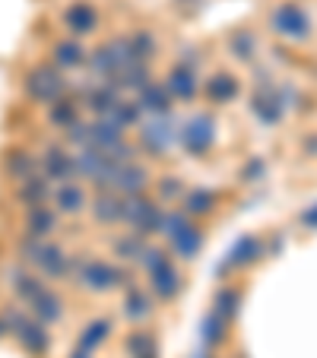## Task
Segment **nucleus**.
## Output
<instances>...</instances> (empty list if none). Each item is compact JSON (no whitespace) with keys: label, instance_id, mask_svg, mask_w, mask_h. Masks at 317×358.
Wrapping results in <instances>:
<instances>
[{"label":"nucleus","instance_id":"32","mask_svg":"<svg viewBox=\"0 0 317 358\" xmlns=\"http://www.w3.org/2000/svg\"><path fill=\"white\" fill-rule=\"evenodd\" d=\"M127 51L134 64H149L159 55V38L149 29H134V32H127Z\"/></svg>","mask_w":317,"mask_h":358},{"label":"nucleus","instance_id":"30","mask_svg":"<svg viewBox=\"0 0 317 358\" xmlns=\"http://www.w3.org/2000/svg\"><path fill=\"white\" fill-rule=\"evenodd\" d=\"M10 285H13V295L20 298L22 304H26V301H32V298L38 295L41 289H45L48 279L41 276V273H35V270L16 266V270H10Z\"/></svg>","mask_w":317,"mask_h":358},{"label":"nucleus","instance_id":"4","mask_svg":"<svg viewBox=\"0 0 317 358\" xmlns=\"http://www.w3.org/2000/svg\"><path fill=\"white\" fill-rule=\"evenodd\" d=\"M178 146L194 159H203L216 146V117L209 111H194L178 124Z\"/></svg>","mask_w":317,"mask_h":358},{"label":"nucleus","instance_id":"3","mask_svg":"<svg viewBox=\"0 0 317 358\" xmlns=\"http://www.w3.org/2000/svg\"><path fill=\"white\" fill-rule=\"evenodd\" d=\"M267 26H270L273 35L292 41V45L308 41L311 35H314V20H311V13L298 0H283V3H276V7L270 10V16H267Z\"/></svg>","mask_w":317,"mask_h":358},{"label":"nucleus","instance_id":"45","mask_svg":"<svg viewBox=\"0 0 317 358\" xmlns=\"http://www.w3.org/2000/svg\"><path fill=\"white\" fill-rule=\"evenodd\" d=\"M7 336V324H3V317H0V339Z\"/></svg>","mask_w":317,"mask_h":358},{"label":"nucleus","instance_id":"35","mask_svg":"<svg viewBox=\"0 0 317 358\" xmlns=\"http://www.w3.org/2000/svg\"><path fill=\"white\" fill-rule=\"evenodd\" d=\"M257 51H260V41H257V35L251 32V29H235V32H229V55L235 57V61L251 64L257 57Z\"/></svg>","mask_w":317,"mask_h":358},{"label":"nucleus","instance_id":"37","mask_svg":"<svg viewBox=\"0 0 317 358\" xmlns=\"http://www.w3.org/2000/svg\"><path fill=\"white\" fill-rule=\"evenodd\" d=\"M229 327L232 324H225L216 311H209L206 317L200 320V343H203V349H216V345H223L225 336H229Z\"/></svg>","mask_w":317,"mask_h":358},{"label":"nucleus","instance_id":"12","mask_svg":"<svg viewBox=\"0 0 317 358\" xmlns=\"http://www.w3.org/2000/svg\"><path fill=\"white\" fill-rule=\"evenodd\" d=\"M124 99V92L111 80H92L80 86V105L86 111H92L95 117H108L111 108Z\"/></svg>","mask_w":317,"mask_h":358},{"label":"nucleus","instance_id":"21","mask_svg":"<svg viewBox=\"0 0 317 358\" xmlns=\"http://www.w3.org/2000/svg\"><path fill=\"white\" fill-rule=\"evenodd\" d=\"M165 244H169V250L178 260H197L200 257V250H203V244H206V235H203V229L190 219V222L184 225L178 235H171Z\"/></svg>","mask_w":317,"mask_h":358},{"label":"nucleus","instance_id":"24","mask_svg":"<svg viewBox=\"0 0 317 358\" xmlns=\"http://www.w3.org/2000/svg\"><path fill=\"white\" fill-rule=\"evenodd\" d=\"M86 57H89V48L83 45L80 38H61L51 48V64H55L57 70H64V73L86 67Z\"/></svg>","mask_w":317,"mask_h":358},{"label":"nucleus","instance_id":"14","mask_svg":"<svg viewBox=\"0 0 317 358\" xmlns=\"http://www.w3.org/2000/svg\"><path fill=\"white\" fill-rule=\"evenodd\" d=\"M61 22L70 32V38H86V35H92L99 29V10L89 0H73V3L64 7Z\"/></svg>","mask_w":317,"mask_h":358},{"label":"nucleus","instance_id":"34","mask_svg":"<svg viewBox=\"0 0 317 358\" xmlns=\"http://www.w3.org/2000/svg\"><path fill=\"white\" fill-rule=\"evenodd\" d=\"M146 244H149V238L136 235V231H124V235L111 238V250H115L118 264H136Z\"/></svg>","mask_w":317,"mask_h":358},{"label":"nucleus","instance_id":"22","mask_svg":"<svg viewBox=\"0 0 317 358\" xmlns=\"http://www.w3.org/2000/svg\"><path fill=\"white\" fill-rule=\"evenodd\" d=\"M238 92H241V83H238V76H232L229 70H219V73H213L203 83V95H206V101L216 105V108L232 105V101L238 99Z\"/></svg>","mask_w":317,"mask_h":358},{"label":"nucleus","instance_id":"31","mask_svg":"<svg viewBox=\"0 0 317 358\" xmlns=\"http://www.w3.org/2000/svg\"><path fill=\"white\" fill-rule=\"evenodd\" d=\"M57 222H61V213L51 210V206H35V210H26V235L32 238H48L57 231Z\"/></svg>","mask_w":317,"mask_h":358},{"label":"nucleus","instance_id":"42","mask_svg":"<svg viewBox=\"0 0 317 358\" xmlns=\"http://www.w3.org/2000/svg\"><path fill=\"white\" fill-rule=\"evenodd\" d=\"M298 222H302V229L317 231V203H311V206H304V210L298 213Z\"/></svg>","mask_w":317,"mask_h":358},{"label":"nucleus","instance_id":"19","mask_svg":"<svg viewBox=\"0 0 317 358\" xmlns=\"http://www.w3.org/2000/svg\"><path fill=\"white\" fill-rule=\"evenodd\" d=\"M89 200L92 196L86 194L80 181H67V184H57L55 194H51V203H55V210L61 216H80V213L89 210Z\"/></svg>","mask_w":317,"mask_h":358},{"label":"nucleus","instance_id":"25","mask_svg":"<svg viewBox=\"0 0 317 358\" xmlns=\"http://www.w3.org/2000/svg\"><path fill=\"white\" fill-rule=\"evenodd\" d=\"M51 194H55V187H51V181H48L41 171L16 184V203H20L22 210H35V206H45V203L51 200Z\"/></svg>","mask_w":317,"mask_h":358},{"label":"nucleus","instance_id":"9","mask_svg":"<svg viewBox=\"0 0 317 358\" xmlns=\"http://www.w3.org/2000/svg\"><path fill=\"white\" fill-rule=\"evenodd\" d=\"M26 95L35 101V105H51L61 95H67V76L64 70H57L55 64H41V67H32L26 73Z\"/></svg>","mask_w":317,"mask_h":358},{"label":"nucleus","instance_id":"27","mask_svg":"<svg viewBox=\"0 0 317 358\" xmlns=\"http://www.w3.org/2000/svg\"><path fill=\"white\" fill-rule=\"evenodd\" d=\"M111 333H115V320L111 317H95L89 320L86 327H83L80 339H76V349L89 352V355H95V352L101 349V345L111 339Z\"/></svg>","mask_w":317,"mask_h":358},{"label":"nucleus","instance_id":"33","mask_svg":"<svg viewBox=\"0 0 317 358\" xmlns=\"http://www.w3.org/2000/svg\"><path fill=\"white\" fill-rule=\"evenodd\" d=\"M124 352H127L130 358H159L162 355L159 339H155L146 327H136V330L127 333V339H124Z\"/></svg>","mask_w":317,"mask_h":358},{"label":"nucleus","instance_id":"5","mask_svg":"<svg viewBox=\"0 0 317 358\" xmlns=\"http://www.w3.org/2000/svg\"><path fill=\"white\" fill-rule=\"evenodd\" d=\"M0 317H3V324H7V333H13L16 343H20L26 352H32V355H45V352L51 349L48 324H41L38 317L26 314L22 308H7Z\"/></svg>","mask_w":317,"mask_h":358},{"label":"nucleus","instance_id":"7","mask_svg":"<svg viewBox=\"0 0 317 358\" xmlns=\"http://www.w3.org/2000/svg\"><path fill=\"white\" fill-rule=\"evenodd\" d=\"M254 83L257 86L248 99V111L254 115V121L260 127H279L286 121V115H289V108L283 105V95H279V83H273L270 76L263 80V73Z\"/></svg>","mask_w":317,"mask_h":358},{"label":"nucleus","instance_id":"17","mask_svg":"<svg viewBox=\"0 0 317 358\" xmlns=\"http://www.w3.org/2000/svg\"><path fill=\"white\" fill-rule=\"evenodd\" d=\"M263 254H267V248H263V241L257 235H241L235 244L229 248V254H225L223 266H219V273H229V270H244V266L257 264V260H263Z\"/></svg>","mask_w":317,"mask_h":358},{"label":"nucleus","instance_id":"29","mask_svg":"<svg viewBox=\"0 0 317 358\" xmlns=\"http://www.w3.org/2000/svg\"><path fill=\"white\" fill-rule=\"evenodd\" d=\"M3 171H7V178L13 184H20V181H26V178L38 175V159H35L29 149L13 146L7 152V159H3Z\"/></svg>","mask_w":317,"mask_h":358},{"label":"nucleus","instance_id":"38","mask_svg":"<svg viewBox=\"0 0 317 358\" xmlns=\"http://www.w3.org/2000/svg\"><path fill=\"white\" fill-rule=\"evenodd\" d=\"M108 117H111L115 124H121L124 130H134V127H140L143 117H146V115H143V108L136 105V99H127V95H124V99L118 101L115 108H111V115H108Z\"/></svg>","mask_w":317,"mask_h":358},{"label":"nucleus","instance_id":"28","mask_svg":"<svg viewBox=\"0 0 317 358\" xmlns=\"http://www.w3.org/2000/svg\"><path fill=\"white\" fill-rule=\"evenodd\" d=\"M26 304H29V314H32V317H38L41 324H48V327L57 324V320L64 317V301H61V295H57V292H51L48 285L32 298V301H26Z\"/></svg>","mask_w":317,"mask_h":358},{"label":"nucleus","instance_id":"20","mask_svg":"<svg viewBox=\"0 0 317 358\" xmlns=\"http://www.w3.org/2000/svg\"><path fill=\"white\" fill-rule=\"evenodd\" d=\"M149 187V169L140 162H127L118 165L115 178H111V190L121 196H134V194H146Z\"/></svg>","mask_w":317,"mask_h":358},{"label":"nucleus","instance_id":"43","mask_svg":"<svg viewBox=\"0 0 317 358\" xmlns=\"http://www.w3.org/2000/svg\"><path fill=\"white\" fill-rule=\"evenodd\" d=\"M302 149H304V156H317V134H311L308 140L302 143Z\"/></svg>","mask_w":317,"mask_h":358},{"label":"nucleus","instance_id":"2","mask_svg":"<svg viewBox=\"0 0 317 358\" xmlns=\"http://www.w3.org/2000/svg\"><path fill=\"white\" fill-rule=\"evenodd\" d=\"M73 279L83 285L86 292H115V289H127V285H134V276H130V270L124 264H111V260H101V257H80V264H76V273Z\"/></svg>","mask_w":317,"mask_h":358},{"label":"nucleus","instance_id":"11","mask_svg":"<svg viewBox=\"0 0 317 358\" xmlns=\"http://www.w3.org/2000/svg\"><path fill=\"white\" fill-rule=\"evenodd\" d=\"M38 171L51 184L80 181V175H76V152H70V149L61 146V143L45 146V152H41V159H38Z\"/></svg>","mask_w":317,"mask_h":358},{"label":"nucleus","instance_id":"40","mask_svg":"<svg viewBox=\"0 0 317 358\" xmlns=\"http://www.w3.org/2000/svg\"><path fill=\"white\" fill-rule=\"evenodd\" d=\"M169 257H171L169 248H159V244H146V248H143V254H140V260H136V266H140V273H146V276H149L155 266H162Z\"/></svg>","mask_w":317,"mask_h":358},{"label":"nucleus","instance_id":"1","mask_svg":"<svg viewBox=\"0 0 317 358\" xmlns=\"http://www.w3.org/2000/svg\"><path fill=\"white\" fill-rule=\"evenodd\" d=\"M20 257L26 266L41 273L45 279H73L80 257H70L61 244H51L48 238H32L26 235L20 241Z\"/></svg>","mask_w":317,"mask_h":358},{"label":"nucleus","instance_id":"10","mask_svg":"<svg viewBox=\"0 0 317 358\" xmlns=\"http://www.w3.org/2000/svg\"><path fill=\"white\" fill-rule=\"evenodd\" d=\"M162 203L149 194H134L127 196V216H124V225H130V231L143 238L159 235V225H162Z\"/></svg>","mask_w":317,"mask_h":358},{"label":"nucleus","instance_id":"41","mask_svg":"<svg viewBox=\"0 0 317 358\" xmlns=\"http://www.w3.org/2000/svg\"><path fill=\"white\" fill-rule=\"evenodd\" d=\"M267 171H270L267 159H263V156H251V159H244V162H241L238 178H241L244 184H260L263 178H267Z\"/></svg>","mask_w":317,"mask_h":358},{"label":"nucleus","instance_id":"23","mask_svg":"<svg viewBox=\"0 0 317 358\" xmlns=\"http://www.w3.org/2000/svg\"><path fill=\"white\" fill-rule=\"evenodd\" d=\"M184 213H188L194 222H200V219H209L213 213H216L219 206V194L213 187H188L181 196V203H178Z\"/></svg>","mask_w":317,"mask_h":358},{"label":"nucleus","instance_id":"16","mask_svg":"<svg viewBox=\"0 0 317 358\" xmlns=\"http://www.w3.org/2000/svg\"><path fill=\"white\" fill-rule=\"evenodd\" d=\"M121 314L130 320V324H136V327H143V324H149L153 320V314H155V298H153V292L149 289H140V285H127L124 289V298H121Z\"/></svg>","mask_w":317,"mask_h":358},{"label":"nucleus","instance_id":"39","mask_svg":"<svg viewBox=\"0 0 317 358\" xmlns=\"http://www.w3.org/2000/svg\"><path fill=\"white\" fill-rule=\"evenodd\" d=\"M184 190H188V184L181 181L178 175H165L155 181V200L159 203H181Z\"/></svg>","mask_w":317,"mask_h":358},{"label":"nucleus","instance_id":"8","mask_svg":"<svg viewBox=\"0 0 317 358\" xmlns=\"http://www.w3.org/2000/svg\"><path fill=\"white\" fill-rule=\"evenodd\" d=\"M165 86H169V92L175 95L178 105H194V101L203 95L200 61L184 51V55L169 67V73H165Z\"/></svg>","mask_w":317,"mask_h":358},{"label":"nucleus","instance_id":"26","mask_svg":"<svg viewBox=\"0 0 317 358\" xmlns=\"http://www.w3.org/2000/svg\"><path fill=\"white\" fill-rule=\"evenodd\" d=\"M80 121H83V105H80V99L61 95L57 101H51V105H48V124H51L55 130H61V134H67V130L76 127Z\"/></svg>","mask_w":317,"mask_h":358},{"label":"nucleus","instance_id":"13","mask_svg":"<svg viewBox=\"0 0 317 358\" xmlns=\"http://www.w3.org/2000/svg\"><path fill=\"white\" fill-rule=\"evenodd\" d=\"M146 279H149V292H153V298L155 301H162V304H171L184 292V276H181V270L175 266L171 257L165 260L162 266H155Z\"/></svg>","mask_w":317,"mask_h":358},{"label":"nucleus","instance_id":"44","mask_svg":"<svg viewBox=\"0 0 317 358\" xmlns=\"http://www.w3.org/2000/svg\"><path fill=\"white\" fill-rule=\"evenodd\" d=\"M67 358H92V355H89V352H83V349H73Z\"/></svg>","mask_w":317,"mask_h":358},{"label":"nucleus","instance_id":"18","mask_svg":"<svg viewBox=\"0 0 317 358\" xmlns=\"http://www.w3.org/2000/svg\"><path fill=\"white\" fill-rule=\"evenodd\" d=\"M134 99H136V105L143 108V115H149V117L171 115V111H175V105H178L175 95L169 92V86H165V80H153L149 86H143Z\"/></svg>","mask_w":317,"mask_h":358},{"label":"nucleus","instance_id":"36","mask_svg":"<svg viewBox=\"0 0 317 358\" xmlns=\"http://www.w3.org/2000/svg\"><path fill=\"white\" fill-rule=\"evenodd\" d=\"M213 311L225 320V324H235L238 311H241V289L238 285H223L213 298Z\"/></svg>","mask_w":317,"mask_h":358},{"label":"nucleus","instance_id":"6","mask_svg":"<svg viewBox=\"0 0 317 358\" xmlns=\"http://www.w3.org/2000/svg\"><path fill=\"white\" fill-rule=\"evenodd\" d=\"M178 124L171 115H159V117H149L136 127V146L140 152H146L149 159H162L169 156L171 149L178 146Z\"/></svg>","mask_w":317,"mask_h":358},{"label":"nucleus","instance_id":"15","mask_svg":"<svg viewBox=\"0 0 317 358\" xmlns=\"http://www.w3.org/2000/svg\"><path fill=\"white\" fill-rule=\"evenodd\" d=\"M89 213L99 225H124L127 216V196L115 194V190H95V196L89 200Z\"/></svg>","mask_w":317,"mask_h":358}]
</instances>
